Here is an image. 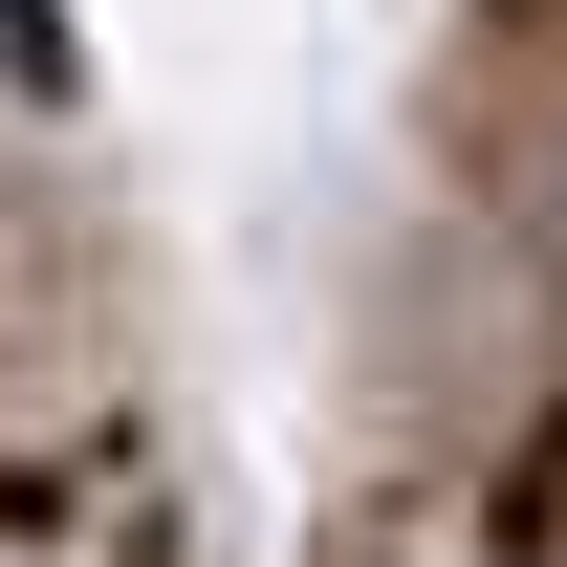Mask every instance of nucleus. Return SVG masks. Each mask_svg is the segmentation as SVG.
<instances>
[{"label":"nucleus","mask_w":567,"mask_h":567,"mask_svg":"<svg viewBox=\"0 0 567 567\" xmlns=\"http://www.w3.org/2000/svg\"><path fill=\"white\" fill-rule=\"evenodd\" d=\"M0 66H22V87H66V22H44V0H0Z\"/></svg>","instance_id":"obj_1"}]
</instances>
